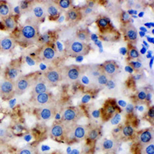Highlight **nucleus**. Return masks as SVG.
Segmentation results:
<instances>
[{"label":"nucleus","mask_w":154,"mask_h":154,"mask_svg":"<svg viewBox=\"0 0 154 154\" xmlns=\"http://www.w3.org/2000/svg\"><path fill=\"white\" fill-rule=\"evenodd\" d=\"M9 130L5 126H0V139L7 138L9 136Z\"/></svg>","instance_id":"obj_41"},{"label":"nucleus","mask_w":154,"mask_h":154,"mask_svg":"<svg viewBox=\"0 0 154 154\" xmlns=\"http://www.w3.org/2000/svg\"><path fill=\"white\" fill-rule=\"evenodd\" d=\"M44 9L46 15L49 20H56L60 16L62 11L59 9L55 1H45L43 2Z\"/></svg>","instance_id":"obj_18"},{"label":"nucleus","mask_w":154,"mask_h":154,"mask_svg":"<svg viewBox=\"0 0 154 154\" xmlns=\"http://www.w3.org/2000/svg\"><path fill=\"white\" fill-rule=\"evenodd\" d=\"M49 88L42 75L38 77L34 80L33 84L32 86V96L49 92Z\"/></svg>","instance_id":"obj_19"},{"label":"nucleus","mask_w":154,"mask_h":154,"mask_svg":"<svg viewBox=\"0 0 154 154\" xmlns=\"http://www.w3.org/2000/svg\"><path fill=\"white\" fill-rule=\"evenodd\" d=\"M133 68L137 70H138V68H140V67H141V64H140L139 62H133Z\"/></svg>","instance_id":"obj_46"},{"label":"nucleus","mask_w":154,"mask_h":154,"mask_svg":"<svg viewBox=\"0 0 154 154\" xmlns=\"http://www.w3.org/2000/svg\"><path fill=\"white\" fill-rule=\"evenodd\" d=\"M127 56L129 59L132 60H135L140 58V53L138 49L135 46L129 45V48L127 49Z\"/></svg>","instance_id":"obj_33"},{"label":"nucleus","mask_w":154,"mask_h":154,"mask_svg":"<svg viewBox=\"0 0 154 154\" xmlns=\"http://www.w3.org/2000/svg\"><path fill=\"white\" fill-rule=\"evenodd\" d=\"M61 69L63 79L69 83H74L80 79L83 72V66L68 65L64 66Z\"/></svg>","instance_id":"obj_3"},{"label":"nucleus","mask_w":154,"mask_h":154,"mask_svg":"<svg viewBox=\"0 0 154 154\" xmlns=\"http://www.w3.org/2000/svg\"><path fill=\"white\" fill-rule=\"evenodd\" d=\"M153 139L154 133L152 128H147L140 131L137 136V141L142 146L153 142Z\"/></svg>","instance_id":"obj_21"},{"label":"nucleus","mask_w":154,"mask_h":154,"mask_svg":"<svg viewBox=\"0 0 154 154\" xmlns=\"http://www.w3.org/2000/svg\"><path fill=\"white\" fill-rule=\"evenodd\" d=\"M56 113V106L55 103L45 106L39 107L36 109L35 115L38 120L42 122H47L53 119Z\"/></svg>","instance_id":"obj_10"},{"label":"nucleus","mask_w":154,"mask_h":154,"mask_svg":"<svg viewBox=\"0 0 154 154\" xmlns=\"http://www.w3.org/2000/svg\"><path fill=\"white\" fill-rule=\"evenodd\" d=\"M120 119H121V116L120 115H119V112H118V113L115 114V115L112 116V118L110 119V120L112 125H116L119 123Z\"/></svg>","instance_id":"obj_43"},{"label":"nucleus","mask_w":154,"mask_h":154,"mask_svg":"<svg viewBox=\"0 0 154 154\" xmlns=\"http://www.w3.org/2000/svg\"><path fill=\"white\" fill-rule=\"evenodd\" d=\"M55 2L61 11L68 10L69 8L72 7V2L70 0H59V1H55Z\"/></svg>","instance_id":"obj_34"},{"label":"nucleus","mask_w":154,"mask_h":154,"mask_svg":"<svg viewBox=\"0 0 154 154\" xmlns=\"http://www.w3.org/2000/svg\"><path fill=\"white\" fill-rule=\"evenodd\" d=\"M66 21L69 24H76L82 19L81 9L76 7H71L65 13Z\"/></svg>","instance_id":"obj_20"},{"label":"nucleus","mask_w":154,"mask_h":154,"mask_svg":"<svg viewBox=\"0 0 154 154\" xmlns=\"http://www.w3.org/2000/svg\"><path fill=\"white\" fill-rule=\"evenodd\" d=\"M126 112H128V113H130V112H133V105H131V104H129V105L126 106Z\"/></svg>","instance_id":"obj_47"},{"label":"nucleus","mask_w":154,"mask_h":154,"mask_svg":"<svg viewBox=\"0 0 154 154\" xmlns=\"http://www.w3.org/2000/svg\"><path fill=\"white\" fill-rule=\"evenodd\" d=\"M101 38L107 42H116L120 38V34L115 28L111 29L110 31L105 32L103 34H100Z\"/></svg>","instance_id":"obj_28"},{"label":"nucleus","mask_w":154,"mask_h":154,"mask_svg":"<svg viewBox=\"0 0 154 154\" xmlns=\"http://www.w3.org/2000/svg\"><path fill=\"white\" fill-rule=\"evenodd\" d=\"M32 4V1H22V2H20L19 9H20L21 12H28L31 8Z\"/></svg>","instance_id":"obj_36"},{"label":"nucleus","mask_w":154,"mask_h":154,"mask_svg":"<svg viewBox=\"0 0 154 154\" xmlns=\"http://www.w3.org/2000/svg\"><path fill=\"white\" fill-rule=\"evenodd\" d=\"M1 23L3 26V29L6 32H12L17 28V19H16V16H13V15H10L7 17L2 19Z\"/></svg>","instance_id":"obj_25"},{"label":"nucleus","mask_w":154,"mask_h":154,"mask_svg":"<svg viewBox=\"0 0 154 154\" xmlns=\"http://www.w3.org/2000/svg\"><path fill=\"white\" fill-rule=\"evenodd\" d=\"M120 20L122 24H126V23H129L130 21V14L128 13L126 11H123V12L120 13Z\"/></svg>","instance_id":"obj_39"},{"label":"nucleus","mask_w":154,"mask_h":154,"mask_svg":"<svg viewBox=\"0 0 154 154\" xmlns=\"http://www.w3.org/2000/svg\"><path fill=\"white\" fill-rule=\"evenodd\" d=\"M27 13H28L29 19L36 22L38 24L42 23V21H44V19L46 18L43 2L32 1L31 8H30V9Z\"/></svg>","instance_id":"obj_6"},{"label":"nucleus","mask_w":154,"mask_h":154,"mask_svg":"<svg viewBox=\"0 0 154 154\" xmlns=\"http://www.w3.org/2000/svg\"><path fill=\"white\" fill-rule=\"evenodd\" d=\"M105 154H116L115 151H110V152H106Z\"/></svg>","instance_id":"obj_48"},{"label":"nucleus","mask_w":154,"mask_h":154,"mask_svg":"<svg viewBox=\"0 0 154 154\" xmlns=\"http://www.w3.org/2000/svg\"><path fill=\"white\" fill-rule=\"evenodd\" d=\"M135 4H136V1H133V0H130V1L126 2V5H127L128 8L134 7Z\"/></svg>","instance_id":"obj_45"},{"label":"nucleus","mask_w":154,"mask_h":154,"mask_svg":"<svg viewBox=\"0 0 154 154\" xmlns=\"http://www.w3.org/2000/svg\"><path fill=\"white\" fill-rule=\"evenodd\" d=\"M101 128L99 126H95V127L88 130L86 138L87 139L89 143H95L99 140L101 136Z\"/></svg>","instance_id":"obj_26"},{"label":"nucleus","mask_w":154,"mask_h":154,"mask_svg":"<svg viewBox=\"0 0 154 154\" xmlns=\"http://www.w3.org/2000/svg\"><path fill=\"white\" fill-rule=\"evenodd\" d=\"M16 43L14 37L5 36L0 39V48L3 53H11L16 48Z\"/></svg>","instance_id":"obj_23"},{"label":"nucleus","mask_w":154,"mask_h":154,"mask_svg":"<svg viewBox=\"0 0 154 154\" xmlns=\"http://www.w3.org/2000/svg\"><path fill=\"white\" fill-rule=\"evenodd\" d=\"M96 24L98 27L100 34H103L114 29L109 18L106 16H100L96 20Z\"/></svg>","instance_id":"obj_22"},{"label":"nucleus","mask_w":154,"mask_h":154,"mask_svg":"<svg viewBox=\"0 0 154 154\" xmlns=\"http://www.w3.org/2000/svg\"><path fill=\"white\" fill-rule=\"evenodd\" d=\"M30 102L34 106L39 108V107L45 106L55 103V99L53 95L49 91L46 93L32 96Z\"/></svg>","instance_id":"obj_12"},{"label":"nucleus","mask_w":154,"mask_h":154,"mask_svg":"<svg viewBox=\"0 0 154 154\" xmlns=\"http://www.w3.org/2000/svg\"><path fill=\"white\" fill-rule=\"evenodd\" d=\"M147 116H149L150 119H153L154 117V112H153V106H151L150 108L149 109V110H148V112H147Z\"/></svg>","instance_id":"obj_44"},{"label":"nucleus","mask_w":154,"mask_h":154,"mask_svg":"<svg viewBox=\"0 0 154 154\" xmlns=\"http://www.w3.org/2000/svg\"><path fill=\"white\" fill-rule=\"evenodd\" d=\"M142 154H154V143L152 142L147 145L143 146Z\"/></svg>","instance_id":"obj_37"},{"label":"nucleus","mask_w":154,"mask_h":154,"mask_svg":"<svg viewBox=\"0 0 154 154\" xmlns=\"http://www.w3.org/2000/svg\"><path fill=\"white\" fill-rule=\"evenodd\" d=\"M100 65L103 73L109 79H114L120 71L119 65L114 60H106Z\"/></svg>","instance_id":"obj_17"},{"label":"nucleus","mask_w":154,"mask_h":154,"mask_svg":"<svg viewBox=\"0 0 154 154\" xmlns=\"http://www.w3.org/2000/svg\"><path fill=\"white\" fill-rule=\"evenodd\" d=\"M67 126L61 121L55 122L50 127L49 134L51 137L56 140L61 141L66 140V135Z\"/></svg>","instance_id":"obj_15"},{"label":"nucleus","mask_w":154,"mask_h":154,"mask_svg":"<svg viewBox=\"0 0 154 154\" xmlns=\"http://www.w3.org/2000/svg\"><path fill=\"white\" fill-rule=\"evenodd\" d=\"M88 130L89 129H88L87 126L77 124V123L72 125V126H67L66 139L69 138L72 136V137L69 139L70 140L81 141V140L86 138Z\"/></svg>","instance_id":"obj_7"},{"label":"nucleus","mask_w":154,"mask_h":154,"mask_svg":"<svg viewBox=\"0 0 154 154\" xmlns=\"http://www.w3.org/2000/svg\"><path fill=\"white\" fill-rule=\"evenodd\" d=\"M64 46L65 53L70 57H82L89 54L91 51V46L89 44L80 42L75 38L66 41Z\"/></svg>","instance_id":"obj_2"},{"label":"nucleus","mask_w":154,"mask_h":154,"mask_svg":"<svg viewBox=\"0 0 154 154\" xmlns=\"http://www.w3.org/2000/svg\"><path fill=\"white\" fill-rule=\"evenodd\" d=\"M32 154H36V152H34V153H32Z\"/></svg>","instance_id":"obj_49"},{"label":"nucleus","mask_w":154,"mask_h":154,"mask_svg":"<svg viewBox=\"0 0 154 154\" xmlns=\"http://www.w3.org/2000/svg\"><path fill=\"white\" fill-rule=\"evenodd\" d=\"M19 69H20V64L17 62L14 61L12 64L9 66L5 71V79L15 81L19 74Z\"/></svg>","instance_id":"obj_24"},{"label":"nucleus","mask_w":154,"mask_h":154,"mask_svg":"<svg viewBox=\"0 0 154 154\" xmlns=\"http://www.w3.org/2000/svg\"><path fill=\"white\" fill-rule=\"evenodd\" d=\"M135 129L132 125L125 124L122 126V128L119 130V137L123 140H127L133 137L135 134Z\"/></svg>","instance_id":"obj_27"},{"label":"nucleus","mask_w":154,"mask_h":154,"mask_svg":"<svg viewBox=\"0 0 154 154\" xmlns=\"http://www.w3.org/2000/svg\"><path fill=\"white\" fill-rule=\"evenodd\" d=\"M83 116L82 109L78 107H69L64 109L62 115L61 122L66 126H72L82 118Z\"/></svg>","instance_id":"obj_4"},{"label":"nucleus","mask_w":154,"mask_h":154,"mask_svg":"<svg viewBox=\"0 0 154 154\" xmlns=\"http://www.w3.org/2000/svg\"><path fill=\"white\" fill-rule=\"evenodd\" d=\"M105 87L108 89H113L114 88L116 87V82L115 79H109Z\"/></svg>","instance_id":"obj_42"},{"label":"nucleus","mask_w":154,"mask_h":154,"mask_svg":"<svg viewBox=\"0 0 154 154\" xmlns=\"http://www.w3.org/2000/svg\"><path fill=\"white\" fill-rule=\"evenodd\" d=\"M119 112L117 105L116 103L115 100H107L104 103L103 106L100 111V116L103 121L107 122L110 120L115 114Z\"/></svg>","instance_id":"obj_11"},{"label":"nucleus","mask_w":154,"mask_h":154,"mask_svg":"<svg viewBox=\"0 0 154 154\" xmlns=\"http://www.w3.org/2000/svg\"><path fill=\"white\" fill-rule=\"evenodd\" d=\"M12 7L6 1H0V17L3 19L12 15Z\"/></svg>","instance_id":"obj_30"},{"label":"nucleus","mask_w":154,"mask_h":154,"mask_svg":"<svg viewBox=\"0 0 154 154\" xmlns=\"http://www.w3.org/2000/svg\"><path fill=\"white\" fill-rule=\"evenodd\" d=\"M117 147V143L115 140L110 139H106L102 143V149L105 152L115 151Z\"/></svg>","instance_id":"obj_31"},{"label":"nucleus","mask_w":154,"mask_h":154,"mask_svg":"<svg viewBox=\"0 0 154 154\" xmlns=\"http://www.w3.org/2000/svg\"><path fill=\"white\" fill-rule=\"evenodd\" d=\"M42 77L47 83L49 87H53L63 80L61 69L56 67H50L42 73Z\"/></svg>","instance_id":"obj_8"},{"label":"nucleus","mask_w":154,"mask_h":154,"mask_svg":"<svg viewBox=\"0 0 154 154\" xmlns=\"http://www.w3.org/2000/svg\"><path fill=\"white\" fill-rule=\"evenodd\" d=\"M125 40L129 42V45L133 46L138 41V31L132 23L123 24L121 27Z\"/></svg>","instance_id":"obj_13"},{"label":"nucleus","mask_w":154,"mask_h":154,"mask_svg":"<svg viewBox=\"0 0 154 154\" xmlns=\"http://www.w3.org/2000/svg\"><path fill=\"white\" fill-rule=\"evenodd\" d=\"M38 23L29 19L20 27L14 38L16 43L23 47H29L38 43L39 38Z\"/></svg>","instance_id":"obj_1"},{"label":"nucleus","mask_w":154,"mask_h":154,"mask_svg":"<svg viewBox=\"0 0 154 154\" xmlns=\"http://www.w3.org/2000/svg\"><path fill=\"white\" fill-rule=\"evenodd\" d=\"M15 96L14 81L4 79L0 82V96L5 100H11Z\"/></svg>","instance_id":"obj_14"},{"label":"nucleus","mask_w":154,"mask_h":154,"mask_svg":"<svg viewBox=\"0 0 154 154\" xmlns=\"http://www.w3.org/2000/svg\"><path fill=\"white\" fill-rule=\"evenodd\" d=\"M81 12H82V17H85V16H89V15H91L92 13L93 12V8L88 7L87 5H86L85 7L82 8V9L81 10Z\"/></svg>","instance_id":"obj_40"},{"label":"nucleus","mask_w":154,"mask_h":154,"mask_svg":"<svg viewBox=\"0 0 154 154\" xmlns=\"http://www.w3.org/2000/svg\"><path fill=\"white\" fill-rule=\"evenodd\" d=\"M60 154H63V153H60Z\"/></svg>","instance_id":"obj_51"},{"label":"nucleus","mask_w":154,"mask_h":154,"mask_svg":"<svg viewBox=\"0 0 154 154\" xmlns=\"http://www.w3.org/2000/svg\"><path fill=\"white\" fill-rule=\"evenodd\" d=\"M0 51H1V48H0Z\"/></svg>","instance_id":"obj_50"},{"label":"nucleus","mask_w":154,"mask_h":154,"mask_svg":"<svg viewBox=\"0 0 154 154\" xmlns=\"http://www.w3.org/2000/svg\"><path fill=\"white\" fill-rule=\"evenodd\" d=\"M147 99V93L144 89H140L137 93V100L140 103H143Z\"/></svg>","instance_id":"obj_35"},{"label":"nucleus","mask_w":154,"mask_h":154,"mask_svg":"<svg viewBox=\"0 0 154 154\" xmlns=\"http://www.w3.org/2000/svg\"><path fill=\"white\" fill-rule=\"evenodd\" d=\"M56 56H57V51L53 42L44 44L38 51V59L46 63H51L54 61Z\"/></svg>","instance_id":"obj_5"},{"label":"nucleus","mask_w":154,"mask_h":154,"mask_svg":"<svg viewBox=\"0 0 154 154\" xmlns=\"http://www.w3.org/2000/svg\"><path fill=\"white\" fill-rule=\"evenodd\" d=\"M83 72L86 74L90 85L93 84L101 74L103 73L100 64H90L83 66Z\"/></svg>","instance_id":"obj_16"},{"label":"nucleus","mask_w":154,"mask_h":154,"mask_svg":"<svg viewBox=\"0 0 154 154\" xmlns=\"http://www.w3.org/2000/svg\"><path fill=\"white\" fill-rule=\"evenodd\" d=\"M75 38L80 42L88 43L90 41L91 35H90V32L88 29H80L77 30L75 32Z\"/></svg>","instance_id":"obj_29"},{"label":"nucleus","mask_w":154,"mask_h":154,"mask_svg":"<svg viewBox=\"0 0 154 154\" xmlns=\"http://www.w3.org/2000/svg\"><path fill=\"white\" fill-rule=\"evenodd\" d=\"M109 79L108 77L105 74L103 73L95 80V82H93V84H91V86H93L94 88H100V89L101 88H104L106 86V85Z\"/></svg>","instance_id":"obj_32"},{"label":"nucleus","mask_w":154,"mask_h":154,"mask_svg":"<svg viewBox=\"0 0 154 154\" xmlns=\"http://www.w3.org/2000/svg\"><path fill=\"white\" fill-rule=\"evenodd\" d=\"M32 75H19L14 81L15 83V95L21 96L32 86L33 82Z\"/></svg>","instance_id":"obj_9"},{"label":"nucleus","mask_w":154,"mask_h":154,"mask_svg":"<svg viewBox=\"0 0 154 154\" xmlns=\"http://www.w3.org/2000/svg\"><path fill=\"white\" fill-rule=\"evenodd\" d=\"M35 147L32 146H26L23 147L21 149H19L18 154H32L35 152Z\"/></svg>","instance_id":"obj_38"}]
</instances>
